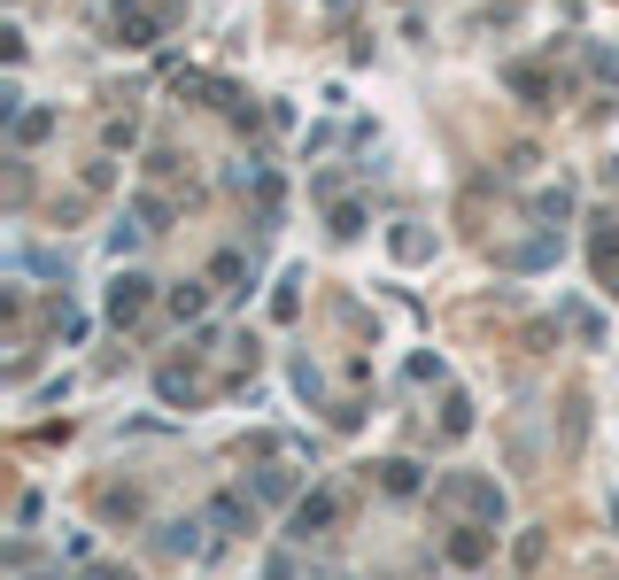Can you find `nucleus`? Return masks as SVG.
I'll return each mask as SVG.
<instances>
[{
    "label": "nucleus",
    "mask_w": 619,
    "mask_h": 580,
    "mask_svg": "<svg viewBox=\"0 0 619 580\" xmlns=\"http://www.w3.org/2000/svg\"><path fill=\"white\" fill-rule=\"evenodd\" d=\"M86 580H124V573H117V565H101V573H86Z\"/></svg>",
    "instance_id": "1"
}]
</instances>
